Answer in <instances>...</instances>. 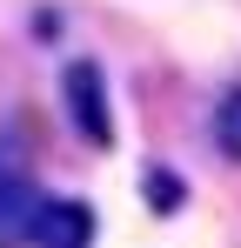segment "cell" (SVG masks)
I'll return each instance as SVG.
<instances>
[{
  "instance_id": "obj_5",
  "label": "cell",
  "mask_w": 241,
  "mask_h": 248,
  "mask_svg": "<svg viewBox=\"0 0 241 248\" xmlns=\"http://www.w3.org/2000/svg\"><path fill=\"white\" fill-rule=\"evenodd\" d=\"M14 188H20V181H14L7 161H0V235H7V202H14Z\"/></svg>"
},
{
  "instance_id": "obj_4",
  "label": "cell",
  "mask_w": 241,
  "mask_h": 248,
  "mask_svg": "<svg viewBox=\"0 0 241 248\" xmlns=\"http://www.w3.org/2000/svg\"><path fill=\"white\" fill-rule=\"evenodd\" d=\"M148 202H154V208H174V202H181V181H174L167 168H148Z\"/></svg>"
},
{
  "instance_id": "obj_2",
  "label": "cell",
  "mask_w": 241,
  "mask_h": 248,
  "mask_svg": "<svg viewBox=\"0 0 241 248\" xmlns=\"http://www.w3.org/2000/svg\"><path fill=\"white\" fill-rule=\"evenodd\" d=\"M20 242H27V248H94V208L40 195L34 215L20 221Z\"/></svg>"
},
{
  "instance_id": "obj_1",
  "label": "cell",
  "mask_w": 241,
  "mask_h": 248,
  "mask_svg": "<svg viewBox=\"0 0 241 248\" xmlns=\"http://www.w3.org/2000/svg\"><path fill=\"white\" fill-rule=\"evenodd\" d=\"M60 108H67V121H74L80 141H94V148H107L114 141V108H107V74H101V61H67L60 67Z\"/></svg>"
},
{
  "instance_id": "obj_3",
  "label": "cell",
  "mask_w": 241,
  "mask_h": 248,
  "mask_svg": "<svg viewBox=\"0 0 241 248\" xmlns=\"http://www.w3.org/2000/svg\"><path fill=\"white\" fill-rule=\"evenodd\" d=\"M214 148H221L228 161H241V87H228L221 108H214Z\"/></svg>"
}]
</instances>
